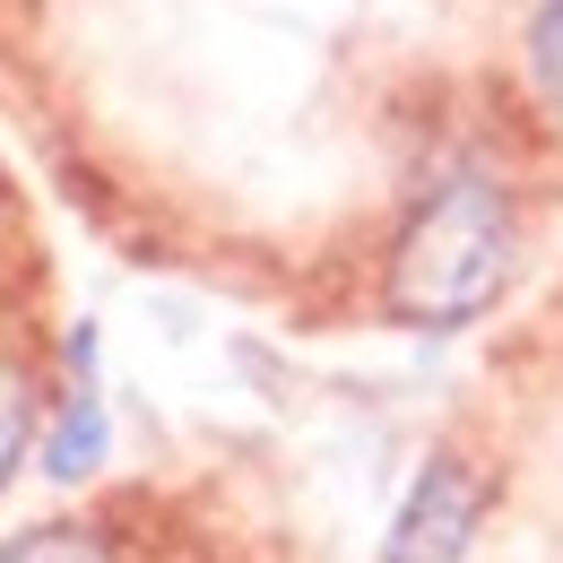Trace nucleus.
I'll return each instance as SVG.
<instances>
[{
	"label": "nucleus",
	"mask_w": 563,
	"mask_h": 563,
	"mask_svg": "<svg viewBox=\"0 0 563 563\" xmlns=\"http://www.w3.org/2000/svg\"><path fill=\"white\" fill-rule=\"evenodd\" d=\"M477 520H486V477L442 451V460H424V477L408 486L390 538H382V563H460L468 538H477Z\"/></svg>",
	"instance_id": "nucleus-2"
},
{
	"label": "nucleus",
	"mask_w": 563,
	"mask_h": 563,
	"mask_svg": "<svg viewBox=\"0 0 563 563\" xmlns=\"http://www.w3.org/2000/svg\"><path fill=\"white\" fill-rule=\"evenodd\" d=\"M0 563H113V538L87 520H44V529L0 538Z\"/></svg>",
	"instance_id": "nucleus-4"
},
{
	"label": "nucleus",
	"mask_w": 563,
	"mask_h": 563,
	"mask_svg": "<svg viewBox=\"0 0 563 563\" xmlns=\"http://www.w3.org/2000/svg\"><path fill=\"white\" fill-rule=\"evenodd\" d=\"M529 87H538V104L563 122V0H538V9H529Z\"/></svg>",
	"instance_id": "nucleus-5"
},
{
	"label": "nucleus",
	"mask_w": 563,
	"mask_h": 563,
	"mask_svg": "<svg viewBox=\"0 0 563 563\" xmlns=\"http://www.w3.org/2000/svg\"><path fill=\"white\" fill-rule=\"evenodd\" d=\"M511 269H520L511 191L477 165H451V174H433V191L408 209L399 243H390L382 312L408 330H468L503 303Z\"/></svg>",
	"instance_id": "nucleus-1"
},
{
	"label": "nucleus",
	"mask_w": 563,
	"mask_h": 563,
	"mask_svg": "<svg viewBox=\"0 0 563 563\" xmlns=\"http://www.w3.org/2000/svg\"><path fill=\"white\" fill-rule=\"evenodd\" d=\"M96 460H104V408H96V382H87V364H78V390L62 399V424H53V442H44V468H53L62 486H78Z\"/></svg>",
	"instance_id": "nucleus-3"
},
{
	"label": "nucleus",
	"mask_w": 563,
	"mask_h": 563,
	"mask_svg": "<svg viewBox=\"0 0 563 563\" xmlns=\"http://www.w3.org/2000/svg\"><path fill=\"white\" fill-rule=\"evenodd\" d=\"M26 442H35V382L0 355V486L18 477V460H26Z\"/></svg>",
	"instance_id": "nucleus-6"
}]
</instances>
